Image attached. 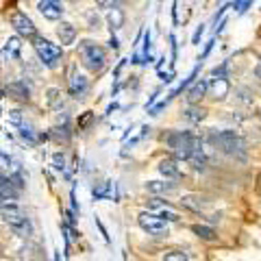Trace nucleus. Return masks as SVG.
<instances>
[{"mask_svg":"<svg viewBox=\"0 0 261 261\" xmlns=\"http://www.w3.org/2000/svg\"><path fill=\"white\" fill-rule=\"evenodd\" d=\"M163 142L176 159L181 161H190V157L202 148V142L198 135H194L192 130H170V133L163 137Z\"/></svg>","mask_w":261,"mask_h":261,"instance_id":"nucleus-1","label":"nucleus"},{"mask_svg":"<svg viewBox=\"0 0 261 261\" xmlns=\"http://www.w3.org/2000/svg\"><path fill=\"white\" fill-rule=\"evenodd\" d=\"M0 216H3V220L9 224V228L15 235H20V238H29L31 235V222L27 214H24V209L15 200L0 202Z\"/></svg>","mask_w":261,"mask_h":261,"instance_id":"nucleus-2","label":"nucleus"},{"mask_svg":"<svg viewBox=\"0 0 261 261\" xmlns=\"http://www.w3.org/2000/svg\"><path fill=\"white\" fill-rule=\"evenodd\" d=\"M31 44H33V50H35L37 59L42 61L46 68H57V65H59L61 57H63V48L59 44H53L50 39H46L42 35H35L31 39Z\"/></svg>","mask_w":261,"mask_h":261,"instance_id":"nucleus-3","label":"nucleus"},{"mask_svg":"<svg viewBox=\"0 0 261 261\" xmlns=\"http://www.w3.org/2000/svg\"><path fill=\"white\" fill-rule=\"evenodd\" d=\"M81 50V59H83V65L89 70V72H100L105 70V65H107V53H105V48L96 42H81L79 46Z\"/></svg>","mask_w":261,"mask_h":261,"instance_id":"nucleus-4","label":"nucleus"},{"mask_svg":"<svg viewBox=\"0 0 261 261\" xmlns=\"http://www.w3.org/2000/svg\"><path fill=\"white\" fill-rule=\"evenodd\" d=\"M216 146L228 157L235 159H246V144H244L242 137L235 133V130H220V133L214 135Z\"/></svg>","mask_w":261,"mask_h":261,"instance_id":"nucleus-5","label":"nucleus"},{"mask_svg":"<svg viewBox=\"0 0 261 261\" xmlns=\"http://www.w3.org/2000/svg\"><path fill=\"white\" fill-rule=\"evenodd\" d=\"M137 224H140L144 233L152 235V238H168V222H163L152 211H142V214L137 216Z\"/></svg>","mask_w":261,"mask_h":261,"instance_id":"nucleus-6","label":"nucleus"},{"mask_svg":"<svg viewBox=\"0 0 261 261\" xmlns=\"http://www.w3.org/2000/svg\"><path fill=\"white\" fill-rule=\"evenodd\" d=\"M11 27L15 29V33H18L20 37H27V39H33L37 35V27L33 24V20L29 18L27 13H22V11H15L11 15Z\"/></svg>","mask_w":261,"mask_h":261,"instance_id":"nucleus-7","label":"nucleus"},{"mask_svg":"<svg viewBox=\"0 0 261 261\" xmlns=\"http://www.w3.org/2000/svg\"><path fill=\"white\" fill-rule=\"evenodd\" d=\"M37 11L44 15L46 20H61L63 18V5L59 3V0H39L37 3Z\"/></svg>","mask_w":261,"mask_h":261,"instance_id":"nucleus-8","label":"nucleus"},{"mask_svg":"<svg viewBox=\"0 0 261 261\" xmlns=\"http://www.w3.org/2000/svg\"><path fill=\"white\" fill-rule=\"evenodd\" d=\"M157 170L161 172V176H166V181H176L181 176V168H178V161L174 157H166L159 161Z\"/></svg>","mask_w":261,"mask_h":261,"instance_id":"nucleus-9","label":"nucleus"},{"mask_svg":"<svg viewBox=\"0 0 261 261\" xmlns=\"http://www.w3.org/2000/svg\"><path fill=\"white\" fill-rule=\"evenodd\" d=\"M228 89H231V83H228L226 76H214L209 81V92H211V96H214L216 100H222V98H226Z\"/></svg>","mask_w":261,"mask_h":261,"instance_id":"nucleus-10","label":"nucleus"},{"mask_svg":"<svg viewBox=\"0 0 261 261\" xmlns=\"http://www.w3.org/2000/svg\"><path fill=\"white\" fill-rule=\"evenodd\" d=\"M76 27L70 22H59V27H57V37H59L61 46H70L76 42Z\"/></svg>","mask_w":261,"mask_h":261,"instance_id":"nucleus-11","label":"nucleus"},{"mask_svg":"<svg viewBox=\"0 0 261 261\" xmlns=\"http://www.w3.org/2000/svg\"><path fill=\"white\" fill-rule=\"evenodd\" d=\"M89 89V81L85 79V74H81V72H74V74L70 76V94L74 98H83Z\"/></svg>","mask_w":261,"mask_h":261,"instance_id":"nucleus-12","label":"nucleus"},{"mask_svg":"<svg viewBox=\"0 0 261 261\" xmlns=\"http://www.w3.org/2000/svg\"><path fill=\"white\" fill-rule=\"evenodd\" d=\"M207 92H209V81H205V79L198 81V79H196V83H192V87L187 89V102L196 105L200 98L207 96Z\"/></svg>","mask_w":261,"mask_h":261,"instance_id":"nucleus-13","label":"nucleus"},{"mask_svg":"<svg viewBox=\"0 0 261 261\" xmlns=\"http://www.w3.org/2000/svg\"><path fill=\"white\" fill-rule=\"evenodd\" d=\"M181 205H183L185 209L194 211V214H202V211L209 207V200H207V198H202V196H194V194H190V196H183V198H181Z\"/></svg>","mask_w":261,"mask_h":261,"instance_id":"nucleus-14","label":"nucleus"},{"mask_svg":"<svg viewBox=\"0 0 261 261\" xmlns=\"http://www.w3.org/2000/svg\"><path fill=\"white\" fill-rule=\"evenodd\" d=\"M18 194H20V190L11 183V178L0 176V202L15 200V198H18Z\"/></svg>","mask_w":261,"mask_h":261,"instance_id":"nucleus-15","label":"nucleus"},{"mask_svg":"<svg viewBox=\"0 0 261 261\" xmlns=\"http://www.w3.org/2000/svg\"><path fill=\"white\" fill-rule=\"evenodd\" d=\"M174 183L172 181H148L146 183V192L152 196H166L170 192H174Z\"/></svg>","mask_w":261,"mask_h":261,"instance_id":"nucleus-16","label":"nucleus"},{"mask_svg":"<svg viewBox=\"0 0 261 261\" xmlns=\"http://www.w3.org/2000/svg\"><path fill=\"white\" fill-rule=\"evenodd\" d=\"M46 105H48V109H53V111H61L63 109V94H61V89L59 87H50V89H46Z\"/></svg>","mask_w":261,"mask_h":261,"instance_id":"nucleus-17","label":"nucleus"},{"mask_svg":"<svg viewBox=\"0 0 261 261\" xmlns=\"http://www.w3.org/2000/svg\"><path fill=\"white\" fill-rule=\"evenodd\" d=\"M7 92H9V96L18 98V100H24V102L31 98V89L24 81H13V83H9L7 85Z\"/></svg>","mask_w":261,"mask_h":261,"instance_id":"nucleus-18","label":"nucleus"},{"mask_svg":"<svg viewBox=\"0 0 261 261\" xmlns=\"http://www.w3.org/2000/svg\"><path fill=\"white\" fill-rule=\"evenodd\" d=\"M192 233L202 242H218V233L209 224H192Z\"/></svg>","mask_w":261,"mask_h":261,"instance_id":"nucleus-19","label":"nucleus"},{"mask_svg":"<svg viewBox=\"0 0 261 261\" xmlns=\"http://www.w3.org/2000/svg\"><path fill=\"white\" fill-rule=\"evenodd\" d=\"M3 53H5V57H9V59H20V53H22V42H20V37L13 35V37L7 39Z\"/></svg>","mask_w":261,"mask_h":261,"instance_id":"nucleus-20","label":"nucleus"},{"mask_svg":"<svg viewBox=\"0 0 261 261\" xmlns=\"http://www.w3.org/2000/svg\"><path fill=\"white\" fill-rule=\"evenodd\" d=\"M107 24H109L111 33L118 31V29H122V24H124V11H122V7L107 11Z\"/></svg>","mask_w":261,"mask_h":261,"instance_id":"nucleus-21","label":"nucleus"},{"mask_svg":"<svg viewBox=\"0 0 261 261\" xmlns=\"http://www.w3.org/2000/svg\"><path fill=\"white\" fill-rule=\"evenodd\" d=\"M18 128H20V137H22V140L27 142V144H31V146H35V144H37L39 137H37V133H35V130H33L29 124H24V122H22Z\"/></svg>","mask_w":261,"mask_h":261,"instance_id":"nucleus-22","label":"nucleus"},{"mask_svg":"<svg viewBox=\"0 0 261 261\" xmlns=\"http://www.w3.org/2000/svg\"><path fill=\"white\" fill-rule=\"evenodd\" d=\"M146 207H148V211H154V214H157V211L170 207V202L163 200V198H159V196H152V198L146 200Z\"/></svg>","mask_w":261,"mask_h":261,"instance_id":"nucleus-23","label":"nucleus"},{"mask_svg":"<svg viewBox=\"0 0 261 261\" xmlns=\"http://www.w3.org/2000/svg\"><path fill=\"white\" fill-rule=\"evenodd\" d=\"M50 135L55 137V140L68 142V140H70V126H68V120H65V122H63V124H61V126H55Z\"/></svg>","mask_w":261,"mask_h":261,"instance_id":"nucleus-24","label":"nucleus"},{"mask_svg":"<svg viewBox=\"0 0 261 261\" xmlns=\"http://www.w3.org/2000/svg\"><path fill=\"white\" fill-rule=\"evenodd\" d=\"M185 118L190 120V122H194V124H198V122L205 120V109H200V107H190V109L185 111Z\"/></svg>","mask_w":261,"mask_h":261,"instance_id":"nucleus-25","label":"nucleus"},{"mask_svg":"<svg viewBox=\"0 0 261 261\" xmlns=\"http://www.w3.org/2000/svg\"><path fill=\"white\" fill-rule=\"evenodd\" d=\"M157 216L163 220V222H178V220H181V216H178L176 211L172 209V205L166 207V209H161V211H157Z\"/></svg>","mask_w":261,"mask_h":261,"instance_id":"nucleus-26","label":"nucleus"},{"mask_svg":"<svg viewBox=\"0 0 261 261\" xmlns=\"http://www.w3.org/2000/svg\"><path fill=\"white\" fill-rule=\"evenodd\" d=\"M163 261H187V252L183 250H168L163 255Z\"/></svg>","mask_w":261,"mask_h":261,"instance_id":"nucleus-27","label":"nucleus"},{"mask_svg":"<svg viewBox=\"0 0 261 261\" xmlns=\"http://www.w3.org/2000/svg\"><path fill=\"white\" fill-rule=\"evenodd\" d=\"M53 168L57 170V172H63V170H65V157H63V152H55L53 154Z\"/></svg>","mask_w":261,"mask_h":261,"instance_id":"nucleus-28","label":"nucleus"},{"mask_svg":"<svg viewBox=\"0 0 261 261\" xmlns=\"http://www.w3.org/2000/svg\"><path fill=\"white\" fill-rule=\"evenodd\" d=\"M85 20H87V24H89V29H100V18H98V13H96L94 9L85 13Z\"/></svg>","mask_w":261,"mask_h":261,"instance_id":"nucleus-29","label":"nucleus"},{"mask_svg":"<svg viewBox=\"0 0 261 261\" xmlns=\"http://www.w3.org/2000/svg\"><path fill=\"white\" fill-rule=\"evenodd\" d=\"M94 3L100 9H118L120 7V0H94Z\"/></svg>","mask_w":261,"mask_h":261,"instance_id":"nucleus-30","label":"nucleus"},{"mask_svg":"<svg viewBox=\"0 0 261 261\" xmlns=\"http://www.w3.org/2000/svg\"><path fill=\"white\" fill-rule=\"evenodd\" d=\"M94 222H96V226H98V231H100V235H102V240H105V242H107V244H109V242H111V238H109V233H107V228H105V224L100 222V218H98V216H96V218H94Z\"/></svg>","mask_w":261,"mask_h":261,"instance_id":"nucleus-31","label":"nucleus"},{"mask_svg":"<svg viewBox=\"0 0 261 261\" xmlns=\"http://www.w3.org/2000/svg\"><path fill=\"white\" fill-rule=\"evenodd\" d=\"M202 35H205V24H200V27L196 29L194 37H192V44H194V46H198V44H200V37H202Z\"/></svg>","mask_w":261,"mask_h":261,"instance_id":"nucleus-32","label":"nucleus"},{"mask_svg":"<svg viewBox=\"0 0 261 261\" xmlns=\"http://www.w3.org/2000/svg\"><path fill=\"white\" fill-rule=\"evenodd\" d=\"M70 207H72V211H74L76 216L81 214V207H79V200H76V192L74 190L70 192Z\"/></svg>","mask_w":261,"mask_h":261,"instance_id":"nucleus-33","label":"nucleus"},{"mask_svg":"<svg viewBox=\"0 0 261 261\" xmlns=\"http://www.w3.org/2000/svg\"><path fill=\"white\" fill-rule=\"evenodd\" d=\"M170 44H172V57H170V59H172V65H174L176 59H178V44H176V37L174 35H170Z\"/></svg>","mask_w":261,"mask_h":261,"instance_id":"nucleus-34","label":"nucleus"},{"mask_svg":"<svg viewBox=\"0 0 261 261\" xmlns=\"http://www.w3.org/2000/svg\"><path fill=\"white\" fill-rule=\"evenodd\" d=\"M11 183H13L15 187H18V190H20V192L24 190V176H22L20 172H15V174L11 176Z\"/></svg>","mask_w":261,"mask_h":261,"instance_id":"nucleus-35","label":"nucleus"},{"mask_svg":"<svg viewBox=\"0 0 261 261\" xmlns=\"http://www.w3.org/2000/svg\"><path fill=\"white\" fill-rule=\"evenodd\" d=\"M148 55H150V31H146L144 33V57H148Z\"/></svg>","mask_w":261,"mask_h":261,"instance_id":"nucleus-36","label":"nucleus"},{"mask_svg":"<svg viewBox=\"0 0 261 261\" xmlns=\"http://www.w3.org/2000/svg\"><path fill=\"white\" fill-rule=\"evenodd\" d=\"M9 120L13 122L15 126H20V124H22V116H20V111H9Z\"/></svg>","mask_w":261,"mask_h":261,"instance_id":"nucleus-37","label":"nucleus"},{"mask_svg":"<svg viewBox=\"0 0 261 261\" xmlns=\"http://www.w3.org/2000/svg\"><path fill=\"white\" fill-rule=\"evenodd\" d=\"M89 122H92V111H87V113H85V116H83V118H81V120H79V128H85V126L89 124Z\"/></svg>","mask_w":261,"mask_h":261,"instance_id":"nucleus-38","label":"nucleus"},{"mask_svg":"<svg viewBox=\"0 0 261 261\" xmlns=\"http://www.w3.org/2000/svg\"><path fill=\"white\" fill-rule=\"evenodd\" d=\"M172 24H174V27H178V0H174V3H172Z\"/></svg>","mask_w":261,"mask_h":261,"instance_id":"nucleus-39","label":"nucleus"},{"mask_svg":"<svg viewBox=\"0 0 261 261\" xmlns=\"http://www.w3.org/2000/svg\"><path fill=\"white\" fill-rule=\"evenodd\" d=\"M214 44H216V39H209L207 46H205V50H202V55H200V59H207L209 53H211V48H214ZM200 59H198V61H200Z\"/></svg>","mask_w":261,"mask_h":261,"instance_id":"nucleus-40","label":"nucleus"},{"mask_svg":"<svg viewBox=\"0 0 261 261\" xmlns=\"http://www.w3.org/2000/svg\"><path fill=\"white\" fill-rule=\"evenodd\" d=\"M226 9H231V5H224V7H220V9H218V13L214 15V22H218V20H222V15L226 13Z\"/></svg>","mask_w":261,"mask_h":261,"instance_id":"nucleus-41","label":"nucleus"},{"mask_svg":"<svg viewBox=\"0 0 261 261\" xmlns=\"http://www.w3.org/2000/svg\"><path fill=\"white\" fill-rule=\"evenodd\" d=\"M252 3H255V0H244V3H242V7H240V15H244V13H246L248 9H250V7H252Z\"/></svg>","mask_w":261,"mask_h":261,"instance_id":"nucleus-42","label":"nucleus"},{"mask_svg":"<svg viewBox=\"0 0 261 261\" xmlns=\"http://www.w3.org/2000/svg\"><path fill=\"white\" fill-rule=\"evenodd\" d=\"M159 76H161L163 83H170V81L174 79V72H159Z\"/></svg>","mask_w":261,"mask_h":261,"instance_id":"nucleus-43","label":"nucleus"},{"mask_svg":"<svg viewBox=\"0 0 261 261\" xmlns=\"http://www.w3.org/2000/svg\"><path fill=\"white\" fill-rule=\"evenodd\" d=\"M109 48H111V50H120V42H118V37H116V35H111V39H109Z\"/></svg>","mask_w":261,"mask_h":261,"instance_id":"nucleus-44","label":"nucleus"},{"mask_svg":"<svg viewBox=\"0 0 261 261\" xmlns=\"http://www.w3.org/2000/svg\"><path fill=\"white\" fill-rule=\"evenodd\" d=\"M124 63H126V59H122L118 65H116V70H113V79L118 81V76H120V72H122V68H124Z\"/></svg>","mask_w":261,"mask_h":261,"instance_id":"nucleus-45","label":"nucleus"},{"mask_svg":"<svg viewBox=\"0 0 261 261\" xmlns=\"http://www.w3.org/2000/svg\"><path fill=\"white\" fill-rule=\"evenodd\" d=\"M118 109V102H111L109 105V107H107V113H113V111H116Z\"/></svg>","mask_w":261,"mask_h":261,"instance_id":"nucleus-46","label":"nucleus"},{"mask_svg":"<svg viewBox=\"0 0 261 261\" xmlns=\"http://www.w3.org/2000/svg\"><path fill=\"white\" fill-rule=\"evenodd\" d=\"M55 261H61V252L59 250H55V257H53Z\"/></svg>","mask_w":261,"mask_h":261,"instance_id":"nucleus-47","label":"nucleus"},{"mask_svg":"<svg viewBox=\"0 0 261 261\" xmlns=\"http://www.w3.org/2000/svg\"><path fill=\"white\" fill-rule=\"evenodd\" d=\"M0 70H3V63H0Z\"/></svg>","mask_w":261,"mask_h":261,"instance_id":"nucleus-48","label":"nucleus"},{"mask_svg":"<svg viewBox=\"0 0 261 261\" xmlns=\"http://www.w3.org/2000/svg\"><path fill=\"white\" fill-rule=\"evenodd\" d=\"M259 9H261V7H259Z\"/></svg>","mask_w":261,"mask_h":261,"instance_id":"nucleus-49","label":"nucleus"}]
</instances>
